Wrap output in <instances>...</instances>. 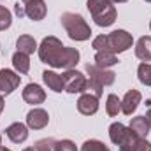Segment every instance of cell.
<instances>
[{"instance_id":"6da1fadb","label":"cell","mask_w":151,"mask_h":151,"mask_svg":"<svg viewBox=\"0 0 151 151\" xmlns=\"http://www.w3.org/2000/svg\"><path fill=\"white\" fill-rule=\"evenodd\" d=\"M39 58L40 62L55 67V69H72L79 62V51L76 47H67L56 37L42 39L39 46Z\"/></svg>"},{"instance_id":"7a4b0ae2","label":"cell","mask_w":151,"mask_h":151,"mask_svg":"<svg viewBox=\"0 0 151 151\" xmlns=\"http://www.w3.org/2000/svg\"><path fill=\"white\" fill-rule=\"evenodd\" d=\"M132 44H134V39L127 30H114L111 34L99 35L91 42V46L97 51H107V53H114V55L127 51L128 47H132Z\"/></svg>"},{"instance_id":"3957f363","label":"cell","mask_w":151,"mask_h":151,"mask_svg":"<svg viewBox=\"0 0 151 151\" xmlns=\"http://www.w3.org/2000/svg\"><path fill=\"white\" fill-rule=\"evenodd\" d=\"M60 21L65 28V32L69 34V37L72 40H88L91 35L90 25L83 19L81 14L76 12H63L60 16Z\"/></svg>"},{"instance_id":"277c9868","label":"cell","mask_w":151,"mask_h":151,"mask_svg":"<svg viewBox=\"0 0 151 151\" xmlns=\"http://www.w3.org/2000/svg\"><path fill=\"white\" fill-rule=\"evenodd\" d=\"M86 7L99 27H111L116 21V9L111 0H88Z\"/></svg>"},{"instance_id":"5b68a950","label":"cell","mask_w":151,"mask_h":151,"mask_svg":"<svg viewBox=\"0 0 151 151\" xmlns=\"http://www.w3.org/2000/svg\"><path fill=\"white\" fill-rule=\"evenodd\" d=\"M62 79H63V88H65L67 93H84L86 91L88 79L79 70L69 69V70H65L62 74Z\"/></svg>"},{"instance_id":"8992f818","label":"cell","mask_w":151,"mask_h":151,"mask_svg":"<svg viewBox=\"0 0 151 151\" xmlns=\"http://www.w3.org/2000/svg\"><path fill=\"white\" fill-rule=\"evenodd\" d=\"M19 81H21V76H18L9 69H2L0 70V97L12 93L19 86Z\"/></svg>"},{"instance_id":"52a82bcc","label":"cell","mask_w":151,"mask_h":151,"mask_svg":"<svg viewBox=\"0 0 151 151\" xmlns=\"http://www.w3.org/2000/svg\"><path fill=\"white\" fill-rule=\"evenodd\" d=\"M86 72H88V76H90V79L100 83L102 86H109V84H113L114 79H116V74H114L113 70L100 69V67H97L95 63H88V65H86Z\"/></svg>"},{"instance_id":"ba28073f","label":"cell","mask_w":151,"mask_h":151,"mask_svg":"<svg viewBox=\"0 0 151 151\" xmlns=\"http://www.w3.org/2000/svg\"><path fill=\"white\" fill-rule=\"evenodd\" d=\"M23 5H25V16H28L34 21L44 19V16L47 12V7H46V2L44 0H28Z\"/></svg>"},{"instance_id":"9c48e42d","label":"cell","mask_w":151,"mask_h":151,"mask_svg":"<svg viewBox=\"0 0 151 151\" xmlns=\"http://www.w3.org/2000/svg\"><path fill=\"white\" fill-rule=\"evenodd\" d=\"M77 111L84 116H91L99 111V99L91 93H83L77 100Z\"/></svg>"},{"instance_id":"30bf717a","label":"cell","mask_w":151,"mask_h":151,"mask_svg":"<svg viewBox=\"0 0 151 151\" xmlns=\"http://www.w3.org/2000/svg\"><path fill=\"white\" fill-rule=\"evenodd\" d=\"M23 100H25L27 104L37 106V104H42V102L46 100V93H44V90H42L39 84L30 83V84H27L25 90H23Z\"/></svg>"},{"instance_id":"8fae6325","label":"cell","mask_w":151,"mask_h":151,"mask_svg":"<svg viewBox=\"0 0 151 151\" xmlns=\"http://www.w3.org/2000/svg\"><path fill=\"white\" fill-rule=\"evenodd\" d=\"M141 99H142V95H141L139 90H130V91H127L125 97H123V100H121V113L127 114V116H130V114L137 109V106L141 104Z\"/></svg>"},{"instance_id":"7c38bea8","label":"cell","mask_w":151,"mask_h":151,"mask_svg":"<svg viewBox=\"0 0 151 151\" xmlns=\"http://www.w3.org/2000/svg\"><path fill=\"white\" fill-rule=\"evenodd\" d=\"M49 123V114L46 113L44 109H32L30 113L27 114V125L34 130H42L46 125Z\"/></svg>"},{"instance_id":"4fadbf2b","label":"cell","mask_w":151,"mask_h":151,"mask_svg":"<svg viewBox=\"0 0 151 151\" xmlns=\"http://www.w3.org/2000/svg\"><path fill=\"white\" fill-rule=\"evenodd\" d=\"M5 134H7V137H9L12 142H16V144L25 142V141L28 139V128H27L23 123H19V121L9 125L7 130H5Z\"/></svg>"},{"instance_id":"5bb4252c","label":"cell","mask_w":151,"mask_h":151,"mask_svg":"<svg viewBox=\"0 0 151 151\" xmlns=\"http://www.w3.org/2000/svg\"><path fill=\"white\" fill-rule=\"evenodd\" d=\"M42 79H44V83H46V86H47L49 90H53V91H56V93L65 91V88H63V79H62L60 74H56V72H53V70H44V72H42Z\"/></svg>"},{"instance_id":"9a60e30c","label":"cell","mask_w":151,"mask_h":151,"mask_svg":"<svg viewBox=\"0 0 151 151\" xmlns=\"http://www.w3.org/2000/svg\"><path fill=\"white\" fill-rule=\"evenodd\" d=\"M135 56L142 62H151V37L144 35L135 44Z\"/></svg>"},{"instance_id":"2e32d148","label":"cell","mask_w":151,"mask_h":151,"mask_svg":"<svg viewBox=\"0 0 151 151\" xmlns=\"http://www.w3.org/2000/svg\"><path fill=\"white\" fill-rule=\"evenodd\" d=\"M150 128L151 127H150V123H148V119H146V116H135L130 121V130L134 134H137L139 137L146 139V135L150 134Z\"/></svg>"},{"instance_id":"e0dca14e","label":"cell","mask_w":151,"mask_h":151,"mask_svg":"<svg viewBox=\"0 0 151 151\" xmlns=\"http://www.w3.org/2000/svg\"><path fill=\"white\" fill-rule=\"evenodd\" d=\"M16 47H18V51H21V53L30 56L37 49V42H35V39L32 35H19L18 40H16Z\"/></svg>"},{"instance_id":"ac0fdd59","label":"cell","mask_w":151,"mask_h":151,"mask_svg":"<svg viewBox=\"0 0 151 151\" xmlns=\"http://www.w3.org/2000/svg\"><path fill=\"white\" fill-rule=\"evenodd\" d=\"M119 60L116 58L114 53H107V51H97L95 55V65L100 67V69H107V67H113L116 65Z\"/></svg>"},{"instance_id":"d6986e66","label":"cell","mask_w":151,"mask_h":151,"mask_svg":"<svg viewBox=\"0 0 151 151\" xmlns=\"http://www.w3.org/2000/svg\"><path fill=\"white\" fill-rule=\"evenodd\" d=\"M12 65H14V69L19 74H27L30 70V58H28V55H25L21 51H16L12 55Z\"/></svg>"},{"instance_id":"ffe728a7","label":"cell","mask_w":151,"mask_h":151,"mask_svg":"<svg viewBox=\"0 0 151 151\" xmlns=\"http://www.w3.org/2000/svg\"><path fill=\"white\" fill-rule=\"evenodd\" d=\"M106 113L109 114V116H118V114L121 113V100L111 93L109 97H107V102H106Z\"/></svg>"},{"instance_id":"44dd1931","label":"cell","mask_w":151,"mask_h":151,"mask_svg":"<svg viewBox=\"0 0 151 151\" xmlns=\"http://www.w3.org/2000/svg\"><path fill=\"white\" fill-rule=\"evenodd\" d=\"M137 76H139V81L146 86H151V63H141L139 69H137Z\"/></svg>"},{"instance_id":"7402d4cb","label":"cell","mask_w":151,"mask_h":151,"mask_svg":"<svg viewBox=\"0 0 151 151\" xmlns=\"http://www.w3.org/2000/svg\"><path fill=\"white\" fill-rule=\"evenodd\" d=\"M81 151H109V148L99 139H90L81 146Z\"/></svg>"},{"instance_id":"603a6c76","label":"cell","mask_w":151,"mask_h":151,"mask_svg":"<svg viewBox=\"0 0 151 151\" xmlns=\"http://www.w3.org/2000/svg\"><path fill=\"white\" fill-rule=\"evenodd\" d=\"M11 23H12V14H11V11H9L7 7L0 5V30L9 28Z\"/></svg>"},{"instance_id":"cb8c5ba5","label":"cell","mask_w":151,"mask_h":151,"mask_svg":"<svg viewBox=\"0 0 151 151\" xmlns=\"http://www.w3.org/2000/svg\"><path fill=\"white\" fill-rule=\"evenodd\" d=\"M102 90H104V86L100 83H97L93 79H88V84H86V91L84 93H91V95H95L99 99V97H102Z\"/></svg>"},{"instance_id":"d4e9b609","label":"cell","mask_w":151,"mask_h":151,"mask_svg":"<svg viewBox=\"0 0 151 151\" xmlns=\"http://www.w3.org/2000/svg\"><path fill=\"white\" fill-rule=\"evenodd\" d=\"M55 142L56 141H53V139H40V141L35 142L34 150L35 151H55Z\"/></svg>"},{"instance_id":"484cf974","label":"cell","mask_w":151,"mask_h":151,"mask_svg":"<svg viewBox=\"0 0 151 151\" xmlns=\"http://www.w3.org/2000/svg\"><path fill=\"white\" fill-rule=\"evenodd\" d=\"M14 12H16V14H18L19 18H23V16H25V5L18 2V4L14 5Z\"/></svg>"},{"instance_id":"4316f807","label":"cell","mask_w":151,"mask_h":151,"mask_svg":"<svg viewBox=\"0 0 151 151\" xmlns=\"http://www.w3.org/2000/svg\"><path fill=\"white\" fill-rule=\"evenodd\" d=\"M146 119H148V123H150V127H151V107L148 109V113H146Z\"/></svg>"},{"instance_id":"83f0119b","label":"cell","mask_w":151,"mask_h":151,"mask_svg":"<svg viewBox=\"0 0 151 151\" xmlns=\"http://www.w3.org/2000/svg\"><path fill=\"white\" fill-rule=\"evenodd\" d=\"M4 111V97H0V114Z\"/></svg>"},{"instance_id":"f1b7e54d","label":"cell","mask_w":151,"mask_h":151,"mask_svg":"<svg viewBox=\"0 0 151 151\" xmlns=\"http://www.w3.org/2000/svg\"><path fill=\"white\" fill-rule=\"evenodd\" d=\"M111 2H113V4L114 2H116V4H123V2H127V0H111Z\"/></svg>"},{"instance_id":"f546056e","label":"cell","mask_w":151,"mask_h":151,"mask_svg":"<svg viewBox=\"0 0 151 151\" xmlns=\"http://www.w3.org/2000/svg\"><path fill=\"white\" fill-rule=\"evenodd\" d=\"M119 151H134V150H128V148H119Z\"/></svg>"},{"instance_id":"4dcf8cb0","label":"cell","mask_w":151,"mask_h":151,"mask_svg":"<svg viewBox=\"0 0 151 151\" xmlns=\"http://www.w3.org/2000/svg\"><path fill=\"white\" fill-rule=\"evenodd\" d=\"M23 151H35L34 148H27V150H23Z\"/></svg>"},{"instance_id":"1f68e13d","label":"cell","mask_w":151,"mask_h":151,"mask_svg":"<svg viewBox=\"0 0 151 151\" xmlns=\"http://www.w3.org/2000/svg\"><path fill=\"white\" fill-rule=\"evenodd\" d=\"M0 151H11V150H7V148H0Z\"/></svg>"},{"instance_id":"d6a6232c","label":"cell","mask_w":151,"mask_h":151,"mask_svg":"<svg viewBox=\"0 0 151 151\" xmlns=\"http://www.w3.org/2000/svg\"><path fill=\"white\" fill-rule=\"evenodd\" d=\"M0 144H2V135H0ZM0 148H2V146H0Z\"/></svg>"},{"instance_id":"836d02e7","label":"cell","mask_w":151,"mask_h":151,"mask_svg":"<svg viewBox=\"0 0 151 151\" xmlns=\"http://www.w3.org/2000/svg\"><path fill=\"white\" fill-rule=\"evenodd\" d=\"M21 2H23V4H25V2H28V0H21Z\"/></svg>"},{"instance_id":"e575fe53","label":"cell","mask_w":151,"mask_h":151,"mask_svg":"<svg viewBox=\"0 0 151 151\" xmlns=\"http://www.w3.org/2000/svg\"><path fill=\"white\" fill-rule=\"evenodd\" d=\"M150 28H151V21H150Z\"/></svg>"},{"instance_id":"d590c367","label":"cell","mask_w":151,"mask_h":151,"mask_svg":"<svg viewBox=\"0 0 151 151\" xmlns=\"http://www.w3.org/2000/svg\"><path fill=\"white\" fill-rule=\"evenodd\" d=\"M146 2H151V0H146Z\"/></svg>"},{"instance_id":"8d00e7d4","label":"cell","mask_w":151,"mask_h":151,"mask_svg":"<svg viewBox=\"0 0 151 151\" xmlns=\"http://www.w3.org/2000/svg\"><path fill=\"white\" fill-rule=\"evenodd\" d=\"M148 151H151V148H150V150H148Z\"/></svg>"}]
</instances>
